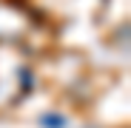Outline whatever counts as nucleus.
Returning <instances> with one entry per match:
<instances>
[{
    "label": "nucleus",
    "mask_w": 131,
    "mask_h": 128,
    "mask_svg": "<svg viewBox=\"0 0 131 128\" xmlns=\"http://www.w3.org/2000/svg\"><path fill=\"white\" fill-rule=\"evenodd\" d=\"M46 125H63L60 117H46Z\"/></svg>",
    "instance_id": "nucleus-1"
}]
</instances>
